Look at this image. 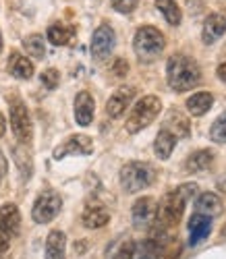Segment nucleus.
Returning a JSON list of instances; mask_svg holds the SVG:
<instances>
[{
  "label": "nucleus",
  "instance_id": "39448f33",
  "mask_svg": "<svg viewBox=\"0 0 226 259\" xmlns=\"http://www.w3.org/2000/svg\"><path fill=\"white\" fill-rule=\"evenodd\" d=\"M160 110H162L160 98H156V96H145V98H141L137 104L133 106V110H131V114H129V118H127V124H125L127 131H129V133H139L141 128L149 126V124L158 118Z\"/></svg>",
  "mask_w": 226,
  "mask_h": 259
},
{
  "label": "nucleus",
  "instance_id": "412c9836",
  "mask_svg": "<svg viewBox=\"0 0 226 259\" xmlns=\"http://www.w3.org/2000/svg\"><path fill=\"white\" fill-rule=\"evenodd\" d=\"M174 147H176V137L172 133H168L166 128H162V131L158 133V137H156V143H154L156 156L160 160H168L172 156V152H174Z\"/></svg>",
  "mask_w": 226,
  "mask_h": 259
},
{
  "label": "nucleus",
  "instance_id": "e433bc0d",
  "mask_svg": "<svg viewBox=\"0 0 226 259\" xmlns=\"http://www.w3.org/2000/svg\"><path fill=\"white\" fill-rule=\"evenodd\" d=\"M224 232H226V226H224Z\"/></svg>",
  "mask_w": 226,
  "mask_h": 259
},
{
  "label": "nucleus",
  "instance_id": "6ab92c4d",
  "mask_svg": "<svg viewBox=\"0 0 226 259\" xmlns=\"http://www.w3.org/2000/svg\"><path fill=\"white\" fill-rule=\"evenodd\" d=\"M81 220H83V226L85 228L96 230V228H102V226H106L110 222V213H108V209H104L100 205H94V207H87L83 211V218Z\"/></svg>",
  "mask_w": 226,
  "mask_h": 259
},
{
  "label": "nucleus",
  "instance_id": "f257e3e1",
  "mask_svg": "<svg viewBox=\"0 0 226 259\" xmlns=\"http://www.w3.org/2000/svg\"><path fill=\"white\" fill-rule=\"evenodd\" d=\"M199 189L195 183H187L180 185L174 191H170L168 195H164V199L158 203V211H156V220L152 226H156V236H164V234H174L176 224L183 218V211L187 201L195 195Z\"/></svg>",
  "mask_w": 226,
  "mask_h": 259
},
{
  "label": "nucleus",
  "instance_id": "1a4fd4ad",
  "mask_svg": "<svg viewBox=\"0 0 226 259\" xmlns=\"http://www.w3.org/2000/svg\"><path fill=\"white\" fill-rule=\"evenodd\" d=\"M115 44H117V33L110 25H100L96 31H94V37H92V56L96 60H104L110 56V52L115 50Z\"/></svg>",
  "mask_w": 226,
  "mask_h": 259
},
{
  "label": "nucleus",
  "instance_id": "9b49d317",
  "mask_svg": "<svg viewBox=\"0 0 226 259\" xmlns=\"http://www.w3.org/2000/svg\"><path fill=\"white\" fill-rule=\"evenodd\" d=\"M156 211H158V201L154 197H141L135 201L133 205V224L139 228H147L156 220Z\"/></svg>",
  "mask_w": 226,
  "mask_h": 259
},
{
  "label": "nucleus",
  "instance_id": "f03ea898",
  "mask_svg": "<svg viewBox=\"0 0 226 259\" xmlns=\"http://www.w3.org/2000/svg\"><path fill=\"white\" fill-rule=\"evenodd\" d=\"M166 81L174 92H189L201 83V71L191 56L172 54L166 62Z\"/></svg>",
  "mask_w": 226,
  "mask_h": 259
},
{
  "label": "nucleus",
  "instance_id": "7ed1b4c3",
  "mask_svg": "<svg viewBox=\"0 0 226 259\" xmlns=\"http://www.w3.org/2000/svg\"><path fill=\"white\" fill-rule=\"evenodd\" d=\"M164 48H166V37L156 27L145 25V27L137 29V33L133 37V50L141 62H154L164 52Z\"/></svg>",
  "mask_w": 226,
  "mask_h": 259
},
{
  "label": "nucleus",
  "instance_id": "a211bd4d",
  "mask_svg": "<svg viewBox=\"0 0 226 259\" xmlns=\"http://www.w3.org/2000/svg\"><path fill=\"white\" fill-rule=\"evenodd\" d=\"M214 106V96L210 92H197L187 100V110L191 116H203Z\"/></svg>",
  "mask_w": 226,
  "mask_h": 259
},
{
  "label": "nucleus",
  "instance_id": "c85d7f7f",
  "mask_svg": "<svg viewBox=\"0 0 226 259\" xmlns=\"http://www.w3.org/2000/svg\"><path fill=\"white\" fill-rule=\"evenodd\" d=\"M42 83L46 85L48 90H54V88H58V81H60V73L56 71V69H46L42 73Z\"/></svg>",
  "mask_w": 226,
  "mask_h": 259
},
{
  "label": "nucleus",
  "instance_id": "f3484780",
  "mask_svg": "<svg viewBox=\"0 0 226 259\" xmlns=\"http://www.w3.org/2000/svg\"><path fill=\"white\" fill-rule=\"evenodd\" d=\"M66 257V236L60 230H52L46 239V259H64Z\"/></svg>",
  "mask_w": 226,
  "mask_h": 259
},
{
  "label": "nucleus",
  "instance_id": "bb28decb",
  "mask_svg": "<svg viewBox=\"0 0 226 259\" xmlns=\"http://www.w3.org/2000/svg\"><path fill=\"white\" fill-rule=\"evenodd\" d=\"M135 253H137V259H158V241H141L139 245H135Z\"/></svg>",
  "mask_w": 226,
  "mask_h": 259
},
{
  "label": "nucleus",
  "instance_id": "0eeeda50",
  "mask_svg": "<svg viewBox=\"0 0 226 259\" xmlns=\"http://www.w3.org/2000/svg\"><path fill=\"white\" fill-rule=\"evenodd\" d=\"M11 126L13 133L17 137L19 143H29L33 137V126H31V118L23 102H15L11 106Z\"/></svg>",
  "mask_w": 226,
  "mask_h": 259
},
{
  "label": "nucleus",
  "instance_id": "9d476101",
  "mask_svg": "<svg viewBox=\"0 0 226 259\" xmlns=\"http://www.w3.org/2000/svg\"><path fill=\"white\" fill-rule=\"evenodd\" d=\"M135 98V88L131 85H125V88H119L115 94L110 96V100L106 102V114L110 118H121L125 114V110L129 108V104Z\"/></svg>",
  "mask_w": 226,
  "mask_h": 259
},
{
  "label": "nucleus",
  "instance_id": "cd10ccee",
  "mask_svg": "<svg viewBox=\"0 0 226 259\" xmlns=\"http://www.w3.org/2000/svg\"><path fill=\"white\" fill-rule=\"evenodd\" d=\"M210 139L214 143H226V110L214 120L210 128Z\"/></svg>",
  "mask_w": 226,
  "mask_h": 259
},
{
  "label": "nucleus",
  "instance_id": "20e7f679",
  "mask_svg": "<svg viewBox=\"0 0 226 259\" xmlns=\"http://www.w3.org/2000/svg\"><path fill=\"white\" fill-rule=\"evenodd\" d=\"M156 181L154 166L145 162H129L121 168V187L127 193H139Z\"/></svg>",
  "mask_w": 226,
  "mask_h": 259
},
{
  "label": "nucleus",
  "instance_id": "2f4dec72",
  "mask_svg": "<svg viewBox=\"0 0 226 259\" xmlns=\"http://www.w3.org/2000/svg\"><path fill=\"white\" fill-rule=\"evenodd\" d=\"M112 73H115L117 77H125L129 73V64L125 58H117L115 64H112Z\"/></svg>",
  "mask_w": 226,
  "mask_h": 259
},
{
  "label": "nucleus",
  "instance_id": "423d86ee",
  "mask_svg": "<svg viewBox=\"0 0 226 259\" xmlns=\"http://www.w3.org/2000/svg\"><path fill=\"white\" fill-rule=\"evenodd\" d=\"M60 207H62V199H60L58 193H54V191H44L42 195L35 199V203H33L31 218H33V222H37V224H48V222H52L56 215H58Z\"/></svg>",
  "mask_w": 226,
  "mask_h": 259
},
{
  "label": "nucleus",
  "instance_id": "f8f14e48",
  "mask_svg": "<svg viewBox=\"0 0 226 259\" xmlns=\"http://www.w3.org/2000/svg\"><path fill=\"white\" fill-rule=\"evenodd\" d=\"M212 232V218L203 213H193L189 220V245L197 247L203 239H208Z\"/></svg>",
  "mask_w": 226,
  "mask_h": 259
},
{
  "label": "nucleus",
  "instance_id": "2eb2a0df",
  "mask_svg": "<svg viewBox=\"0 0 226 259\" xmlns=\"http://www.w3.org/2000/svg\"><path fill=\"white\" fill-rule=\"evenodd\" d=\"M226 31V19L218 13L210 15L206 19V23H203V31H201V39H203V44H214L216 39H220Z\"/></svg>",
  "mask_w": 226,
  "mask_h": 259
},
{
  "label": "nucleus",
  "instance_id": "b1692460",
  "mask_svg": "<svg viewBox=\"0 0 226 259\" xmlns=\"http://www.w3.org/2000/svg\"><path fill=\"white\" fill-rule=\"evenodd\" d=\"M73 37H75V27H71V25L54 23V25L48 27V39L54 46H66Z\"/></svg>",
  "mask_w": 226,
  "mask_h": 259
},
{
  "label": "nucleus",
  "instance_id": "5701e85b",
  "mask_svg": "<svg viewBox=\"0 0 226 259\" xmlns=\"http://www.w3.org/2000/svg\"><path fill=\"white\" fill-rule=\"evenodd\" d=\"M9 73L17 79H29L33 75V62L21 54H11V60H9Z\"/></svg>",
  "mask_w": 226,
  "mask_h": 259
},
{
  "label": "nucleus",
  "instance_id": "f704fd0d",
  "mask_svg": "<svg viewBox=\"0 0 226 259\" xmlns=\"http://www.w3.org/2000/svg\"><path fill=\"white\" fill-rule=\"evenodd\" d=\"M5 133H7V118L0 114V137H3Z\"/></svg>",
  "mask_w": 226,
  "mask_h": 259
},
{
  "label": "nucleus",
  "instance_id": "aec40b11",
  "mask_svg": "<svg viewBox=\"0 0 226 259\" xmlns=\"http://www.w3.org/2000/svg\"><path fill=\"white\" fill-rule=\"evenodd\" d=\"M195 207H197V213H203V215H218L222 211V199L216 195V193H201L195 201Z\"/></svg>",
  "mask_w": 226,
  "mask_h": 259
},
{
  "label": "nucleus",
  "instance_id": "4468645a",
  "mask_svg": "<svg viewBox=\"0 0 226 259\" xmlns=\"http://www.w3.org/2000/svg\"><path fill=\"white\" fill-rule=\"evenodd\" d=\"M0 230L11 236H17L21 230V211L15 203H5L0 207Z\"/></svg>",
  "mask_w": 226,
  "mask_h": 259
},
{
  "label": "nucleus",
  "instance_id": "6e6552de",
  "mask_svg": "<svg viewBox=\"0 0 226 259\" xmlns=\"http://www.w3.org/2000/svg\"><path fill=\"white\" fill-rule=\"evenodd\" d=\"M94 152V141L87 135H73L54 149V160H62L66 156H89Z\"/></svg>",
  "mask_w": 226,
  "mask_h": 259
},
{
  "label": "nucleus",
  "instance_id": "dca6fc26",
  "mask_svg": "<svg viewBox=\"0 0 226 259\" xmlns=\"http://www.w3.org/2000/svg\"><path fill=\"white\" fill-rule=\"evenodd\" d=\"M164 128L168 133H172L174 137H187L191 133V124H189L187 116L180 114L178 110H174V108L168 112V116L164 120Z\"/></svg>",
  "mask_w": 226,
  "mask_h": 259
},
{
  "label": "nucleus",
  "instance_id": "a878e982",
  "mask_svg": "<svg viewBox=\"0 0 226 259\" xmlns=\"http://www.w3.org/2000/svg\"><path fill=\"white\" fill-rule=\"evenodd\" d=\"M23 46H25V52H27L31 58H35V60L44 58V54H46L44 37H42L40 33H31V35H27V37L23 39Z\"/></svg>",
  "mask_w": 226,
  "mask_h": 259
},
{
  "label": "nucleus",
  "instance_id": "7c9ffc66",
  "mask_svg": "<svg viewBox=\"0 0 226 259\" xmlns=\"http://www.w3.org/2000/svg\"><path fill=\"white\" fill-rule=\"evenodd\" d=\"M117 259H135V243H125L121 249H119V253H117Z\"/></svg>",
  "mask_w": 226,
  "mask_h": 259
},
{
  "label": "nucleus",
  "instance_id": "72a5a7b5",
  "mask_svg": "<svg viewBox=\"0 0 226 259\" xmlns=\"http://www.w3.org/2000/svg\"><path fill=\"white\" fill-rule=\"evenodd\" d=\"M216 75H218V79H222V81L226 83V62L218 64V69H216Z\"/></svg>",
  "mask_w": 226,
  "mask_h": 259
},
{
  "label": "nucleus",
  "instance_id": "393cba45",
  "mask_svg": "<svg viewBox=\"0 0 226 259\" xmlns=\"http://www.w3.org/2000/svg\"><path fill=\"white\" fill-rule=\"evenodd\" d=\"M156 9L164 15V19L170 25H180L183 15H180V9H178V5L174 3V0H156Z\"/></svg>",
  "mask_w": 226,
  "mask_h": 259
},
{
  "label": "nucleus",
  "instance_id": "473e14b6",
  "mask_svg": "<svg viewBox=\"0 0 226 259\" xmlns=\"http://www.w3.org/2000/svg\"><path fill=\"white\" fill-rule=\"evenodd\" d=\"M11 239H13L11 234H7L5 230H0V255H5V253L9 251V247H11Z\"/></svg>",
  "mask_w": 226,
  "mask_h": 259
},
{
  "label": "nucleus",
  "instance_id": "c756f323",
  "mask_svg": "<svg viewBox=\"0 0 226 259\" xmlns=\"http://www.w3.org/2000/svg\"><path fill=\"white\" fill-rule=\"evenodd\" d=\"M137 5H139V0H112V7H115L119 13H125V15L133 13L135 9H137Z\"/></svg>",
  "mask_w": 226,
  "mask_h": 259
},
{
  "label": "nucleus",
  "instance_id": "c9c22d12",
  "mask_svg": "<svg viewBox=\"0 0 226 259\" xmlns=\"http://www.w3.org/2000/svg\"><path fill=\"white\" fill-rule=\"evenodd\" d=\"M0 52H3V35H0Z\"/></svg>",
  "mask_w": 226,
  "mask_h": 259
},
{
  "label": "nucleus",
  "instance_id": "4be33fe9",
  "mask_svg": "<svg viewBox=\"0 0 226 259\" xmlns=\"http://www.w3.org/2000/svg\"><path fill=\"white\" fill-rule=\"evenodd\" d=\"M214 164V152L212 149H199V152L191 154L185 162V170L187 172H201L208 170Z\"/></svg>",
  "mask_w": 226,
  "mask_h": 259
},
{
  "label": "nucleus",
  "instance_id": "ddd939ff",
  "mask_svg": "<svg viewBox=\"0 0 226 259\" xmlns=\"http://www.w3.org/2000/svg\"><path fill=\"white\" fill-rule=\"evenodd\" d=\"M94 110H96V102L89 92H79L75 98V120L81 126H87L94 120Z\"/></svg>",
  "mask_w": 226,
  "mask_h": 259
}]
</instances>
